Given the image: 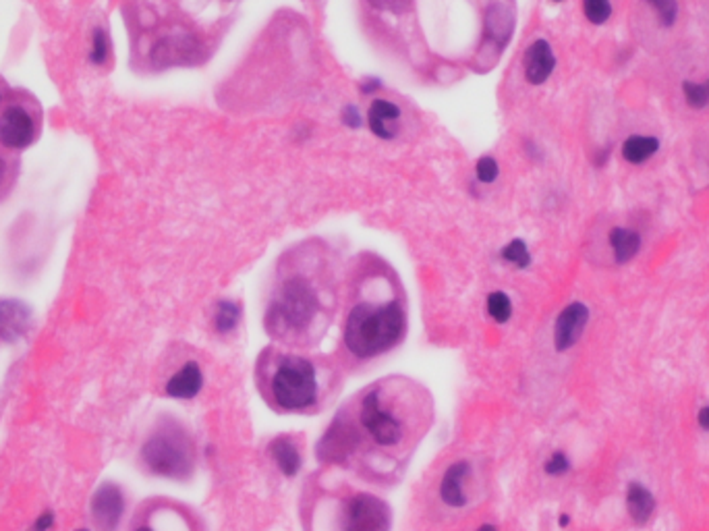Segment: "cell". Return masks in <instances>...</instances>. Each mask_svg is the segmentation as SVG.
<instances>
[{"mask_svg": "<svg viewBox=\"0 0 709 531\" xmlns=\"http://www.w3.org/2000/svg\"><path fill=\"white\" fill-rule=\"evenodd\" d=\"M29 328H32V310L19 299H0V341H21Z\"/></svg>", "mask_w": 709, "mask_h": 531, "instance_id": "cell-12", "label": "cell"}, {"mask_svg": "<svg viewBox=\"0 0 709 531\" xmlns=\"http://www.w3.org/2000/svg\"><path fill=\"white\" fill-rule=\"evenodd\" d=\"M554 3H562V0H554Z\"/></svg>", "mask_w": 709, "mask_h": 531, "instance_id": "cell-40", "label": "cell"}, {"mask_svg": "<svg viewBox=\"0 0 709 531\" xmlns=\"http://www.w3.org/2000/svg\"><path fill=\"white\" fill-rule=\"evenodd\" d=\"M125 512V496L117 484H102L92 498V515L100 529L114 531Z\"/></svg>", "mask_w": 709, "mask_h": 531, "instance_id": "cell-9", "label": "cell"}, {"mask_svg": "<svg viewBox=\"0 0 709 531\" xmlns=\"http://www.w3.org/2000/svg\"><path fill=\"white\" fill-rule=\"evenodd\" d=\"M407 332V312L398 299L359 301L344 322V349L357 361L375 359L401 345Z\"/></svg>", "mask_w": 709, "mask_h": 531, "instance_id": "cell-3", "label": "cell"}, {"mask_svg": "<svg viewBox=\"0 0 709 531\" xmlns=\"http://www.w3.org/2000/svg\"><path fill=\"white\" fill-rule=\"evenodd\" d=\"M322 316V297L305 276L295 274L284 279L272 295L266 310V330L278 341H301L313 330Z\"/></svg>", "mask_w": 709, "mask_h": 531, "instance_id": "cell-4", "label": "cell"}, {"mask_svg": "<svg viewBox=\"0 0 709 531\" xmlns=\"http://www.w3.org/2000/svg\"><path fill=\"white\" fill-rule=\"evenodd\" d=\"M258 380L266 401L281 413L312 412L322 395L318 366L295 353L262 355Z\"/></svg>", "mask_w": 709, "mask_h": 531, "instance_id": "cell-2", "label": "cell"}, {"mask_svg": "<svg viewBox=\"0 0 709 531\" xmlns=\"http://www.w3.org/2000/svg\"><path fill=\"white\" fill-rule=\"evenodd\" d=\"M374 7H378L381 11H392V13H401V11L407 7L409 0H369Z\"/></svg>", "mask_w": 709, "mask_h": 531, "instance_id": "cell-32", "label": "cell"}, {"mask_svg": "<svg viewBox=\"0 0 709 531\" xmlns=\"http://www.w3.org/2000/svg\"><path fill=\"white\" fill-rule=\"evenodd\" d=\"M341 120L349 127V129H359V127L363 125V117L359 112V108H357L355 104H347L343 108Z\"/></svg>", "mask_w": 709, "mask_h": 531, "instance_id": "cell-31", "label": "cell"}, {"mask_svg": "<svg viewBox=\"0 0 709 531\" xmlns=\"http://www.w3.org/2000/svg\"><path fill=\"white\" fill-rule=\"evenodd\" d=\"M4 174H7V165H4V160L0 158V183H3Z\"/></svg>", "mask_w": 709, "mask_h": 531, "instance_id": "cell-36", "label": "cell"}, {"mask_svg": "<svg viewBox=\"0 0 709 531\" xmlns=\"http://www.w3.org/2000/svg\"><path fill=\"white\" fill-rule=\"evenodd\" d=\"M315 455H318L320 463L328 465H344L353 461L357 455V440L347 412L338 413L332 424L326 427L322 438L318 440V446H315Z\"/></svg>", "mask_w": 709, "mask_h": 531, "instance_id": "cell-7", "label": "cell"}, {"mask_svg": "<svg viewBox=\"0 0 709 531\" xmlns=\"http://www.w3.org/2000/svg\"><path fill=\"white\" fill-rule=\"evenodd\" d=\"M684 98H687L690 108H705L709 106V80L703 83L684 81L682 83Z\"/></svg>", "mask_w": 709, "mask_h": 531, "instance_id": "cell-25", "label": "cell"}, {"mask_svg": "<svg viewBox=\"0 0 709 531\" xmlns=\"http://www.w3.org/2000/svg\"><path fill=\"white\" fill-rule=\"evenodd\" d=\"M34 119L23 106H9L0 114V143L9 150H23L34 142Z\"/></svg>", "mask_w": 709, "mask_h": 531, "instance_id": "cell-8", "label": "cell"}, {"mask_svg": "<svg viewBox=\"0 0 709 531\" xmlns=\"http://www.w3.org/2000/svg\"><path fill=\"white\" fill-rule=\"evenodd\" d=\"M398 120H401V108L394 102L378 98L372 102L367 111V125L375 137L380 140H394L398 133Z\"/></svg>", "mask_w": 709, "mask_h": 531, "instance_id": "cell-15", "label": "cell"}, {"mask_svg": "<svg viewBox=\"0 0 709 531\" xmlns=\"http://www.w3.org/2000/svg\"><path fill=\"white\" fill-rule=\"evenodd\" d=\"M54 525V512H50V511H46V512H42V515L35 519V523H34V527L29 529V531H48Z\"/></svg>", "mask_w": 709, "mask_h": 531, "instance_id": "cell-33", "label": "cell"}, {"mask_svg": "<svg viewBox=\"0 0 709 531\" xmlns=\"http://www.w3.org/2000/svg\"><path fill=\"white\" fill-rule=\"evenodd\" d=\"M486 310L496 324H506L512 316V301L505 291H494L488 295Z\"/></svg>", "mask_w": 709, "mask_h": 531, "instance_id": "cell-24", "label": "cell"}, {"mask_svg": "<svg viewBox=\"0 0 709 531\" xmlns=\"http://www.w3.org/2000/svg\"><path fill=\"white\" fill-rule=\"evenodd\" d=\"M347 415L353 424L357 450L397 452L420 430L421 409L420 401H405L397 389L381 382L363 392L353 413L347 412Z\"/></svg>", "mask_w": 709, "mask_h": 531, "instance_id": "cell-1", "label": "cell"}, {"mask_svg": "<svg viewBox=\"0 0 709 531\" xmlns=\"http://www.w3.org/2000/svg\"><path fill=\"white\" fill-rule=\"evenodd\" d=\"M199 44L197 40L193 38L191 34L181 32L173 34L162 38L151 50V60L160 66H171V65H185L193 63V58L197 57Z\"/></svg>", "mask_w": 709, "mask_h": 531, "instance_id": "cell-10", "label": "cell"}, {"mask_svg": "<svg viewBox=\"0 0 709 531\" xmlns=\"http://www.w3.org/2000/svg\"><path fill=\"white\" fill-rule=\"evenodd\" d=\"M471 475V465L466 461H457L448 465V469L442 475L440 481V498L442 503L451 509H463L469 504L465 492V481Z\"/></svg>", "mask_w": 709, "mask_h": 531, "instance_id": "cell-14", "label": "cell"}, {"mask_svg": "<svg viewBox=\"0 0 709 531\" xmlns=\"http://www.w3.org/2000/svg\"><path fill=\"white\" fill-rule=\"evenodd\" d=\"M241 318H243V307L233 299H220L214 310V330L220 336H228L239 328Z\"/></svg>", "mask_w": 709, "mask_h": 531, "instance_id": "cell-20", "label": "cell"}, {"mask_svg": "<svg viewBox=\"0 0 709 531\" xmlns=\"http://www.w3.org/2000/svg\"><path fill=\"white\" fill-rule=\"evenodd\" d=\"M477 531H498V527H496V525H489V523H486V525H482L480 529Z\"/></svg>", "mask_w": 709, "mask_h": 531, "instance_id": "cell-37", "label": "cell"}, {"mask_svg": "<svg viewBox=\"0 0 709 531\" xmlns=\"http://www.w3.org/2000/svg\"><path fill=\"white\" fill-rule=\"evenodd\" d=\"M543 469L548 475H554V478H559V475H565L568 473V469H571V461H568V457L565 452H554L548 461L543 463Z\"/></svg>", "mask_w": 709, "mask_h": 531, "instance_id": "cell-30", "label": "cell"}, {"mask_svg": "<svg viewBox=\"0 0 709 531\" xmlns=\"http://www.w3.org/2000/svg\"><path fill=\"white\" fill-rule=\"evenodd\" d=\"M108 57H111V40L104 29H94L92 35V48H89V60L94 65H104Z\"/></svg>", "mask_w": 709, "mask_h": 531, "instance_id": "cell-27", "label": "cell"}, {"mask_svg": "<svg viewBox=\"0 0 709 531\" xmlns=\"http://www.w3.org/2000/svg\"><path fill=\"white\" fill-rule=\"evenodd\" d=\"M77 531H88V529H77Z\"/></svg>", "mask_w": 709, "mask_h": 531, "instance_id": "cell-41", "label": "cell"}, {"mask_svg": "<svg viewBox=\"0 0 709 531\" xmlns=\"http://www.w3.org/2000/svg\"><path fill=\"white\" fill-rule=\"evenodd\" d=\"M483 29H486L488 40L492 42L496 48H505L508 42H511L514 32L512 11L498 3L489 4L486 9V17H483Z\"/></svg>", "mask_w": 709, "mask_h": 531, "instance_id": "cell-17", "label": "cell"}, {"mask_svg": "<svg viewBox=\"0 0 709 531\" xmlns=\"http://www.w3.org/2000/svg\"><path fill=\"white\" fill-rule=\"evenodd\" d=\"M270 455H272V458H274L276 467L281 469V473L284 475V478H295V475L301 472V465H303L301 450L290 436H278L272 440Z\"/></svg>", "mask_w": 709, "mask_h": 531, "instance_id": "cell-18", "label": "cell"}, {"mask_svg": "<svg viewBox=\"0 0 709 531\" xmlns=\"http://www.w3.org/2000/svg\"><path fill=\"white\" fill-rule=\"evenodd\" d=\"M587 322H590V310H587L585 304L574 301V304L566 305L565 310L560 312V316L556 318L554 324L556 349H559V351H568V349L581 339Z\"/></svg>", "mask_w": 709, "mask_h": 531, "instance_id": "cell-11", "label": "cell"}, {"mask_svg": "<svg viewBox=\"0 0 709 531\" xmlns=\"http://www.w3.org/2000/svg\"><path fill=\"white\" fill-rule=\"evenodd\" d=\"M610 245L612 251H614L616 262L624 264L639 253L641 237L639 233L628 231V228H614V231L610 233Z\"/></svg>", "mask_w": 709, "mask_h": 531, "instance_id": "cell-22", "label": "cell"}, {"mask_svg": "<svg viewBox=\"0 0 709 531\" xmlns=\"http://www.w3.org/2000/svg\"><path fill=\"white\" fill-rule=\"evenodd\" d=\"M699 424H701V427H705V430H709V407L701 409V412H699Z\"/></svg>", "mask_w": 709, "mask_h": 531, "instance_id": "cell-35", "label": "cell"}, {"mask_svg": "<svg viewBox=\"0 0 709 531\" xmlns=\"http://www.w3.org/2000/svg\"><path fill=\"white\" fill-rule=\"evenodd\" d=\"M135 531H154V529H150V527H139V529H135Z\"/></svg>", "mask_w": 709, "mask_h": 531, "instance_id": "cell-39", "label": "cell"}, {"mask_svg": "<svg viewBox=\"0 0 709 531\" xmlns=\"http://www.w3.org/2000/svg\"><path fill=\"white\" fill-rule=\"evenodd\" d=\"M204 389V372L197 361H187L181 370L166 382V395L179 401L196 398Z\"/></svg>", "mask_w": 709, "mask_h": 531, "instance_id": "cell-16", "label": "cell"}, {"mask_svg": "<svg viewBox=\"0 0 709 531\" xmlns=\"http://www.w3.org/2000/svg\"><path fill=\"white\" fill-rule=\"evenodd\" d=\"M627 506L628 515L637 525H643L650 521L653 509H656V500H653L651 492L641 484H630L627 490Z\"/></svg>", "mask_w": 709, "mask_h": 531, "instance_id": "cell-19", "label": "cell"}, {"mask_svg": "<svg viewBox=\"0 0 709 531\" xmlns=\"http://www.w3.org/2000/svg\"><path fill=\"white\" fill-rule=\"evenodd\" d=\"M392 511L386 500L359 492L347 500L343 511V531H390Z\"/></svg>", "mask_w": 709, "mask_h": 531, "instance_id": "cell-6", "label": "cell"}, {"mask_svg": "<svg viewBox=\"0 0 709 531\" xmlns=\"http://www.w3.org/2000/svg\"><path fill=\"white\" fill-rule=\"evenodd\" d=\"M568 521H571V519H568V515H560V519H559V525H560V527H566Z\"/></svg>", "mask_w": 709, "mask_h": 531, "instance_id": "cell-38", "label": "cell"}, {"mask_svg": "<svg viewBox=\"0 0 709 531\" xmlns=\"http://www.w3.org/2000/svg\"><path fill=\"white\" fill-rule=\"evenodd\" d=\"M380 88H381V81L375 80V77H367V80H363L359 83V89H361L363 96H372V94L378 92Z\"/></svg>", "mask_w": 709, "mask_h": 531, "instance_id": "cell-34", "label": "cell"}, {"mask_svg": "<svg viewBox=\"0 0 709 531\" xmlns=\"http://www.w3.org/2000/svg\"><path fill=\"white\" fill-rule=\"evenodd\" d=\"M500 177V165L492 156H482L475 165V179L482 185H492Z\"/></svg>", "mask_w": 709, "mask_h": 531, "instance_id": "cell-28", "label": "cell"}, {"mask_svg": "<svg viewBox=\"0 0 709 531\" xmlns=\"http://www.w3.org/2000/svg\"><path fill=\"white\" fill-rule=\"evenodd\" d=\"M659 150V142L650 135H633L622 143V158L630 165H643Z\"/></svg>", "mask_w": 709, "mask_h": 531, "instance_id": "cell-21", "label": "cell"}, {"mask_svg": "<svg viewBox=\"0 0 709 531\" xmlns=\"http://www.w3.org/2000/svg\"><path fill=\"white\" fill-rule=\"evenodd\" d=\"M142 458L154 475L177 481L191 478L196 467L191 438L177 426H166L151 434L142 449Z\"/></svg>", "mask_w": 709, "mask_h": 531, "instance_id": "cell-5", "label": "cell"}, {"mask_svg": "<svg viewBox=\"0 0 709 531\" xmlns=\"http://www.w3.org/2000/svg\"><path fill=\"white\" fill-rule=\"evenodd\" d=\"M583 13L593 26H602L612 17L610 0H583Z\"/></svg>", "mask_w": 709, "mask_h": 531, "instance_id": "cell-26", "label": "cell"}, {"mask_svg": "<svg viewBox=\"0 0 709 531\" xmlns=\"http://www.w3.org/2000/svg\"><path fill=\"white\" fill-rule=\"evenodd\" d=\"M650 7L656 11L658 15V21L662 23L664 27H672L676 21V15H678V4L676 0H645Z\"/></svg>", "mask_w": 709, "mask_h": 531, "instance_id": "cell-29", "label": "cell"}, {"mask_svg": "<svg viewBox=\"0 0 709 531\" xmlns=\"http://www.w3.org/2000/svg\"><path fill=\"white\" fill-rule=\"evenodd\" d=\"M523 69L525 80L531 86H542V83L550 80L556 69V57L548 42L536 40L533 44H529L523 57Z\"/></svg>", "mask_w": 709, "mask_h": 531, "instance_id": "cell-13", "label": "cell"}, {"mask_svg": "<svg viewBox=\"0 0 709 531\" xmlns=\"http://www.w3.org/2000/svg\"><path fill=\"white\" fill-rule=\"evenodd\" d=\"M500 258L505 259L506 264H511V266H514V268H519V270L529 268L531 262H533L529 247H527V243L523 239L508 241V243L500 250Z\"/></svg>", "mask_w": 709, "mask_h": 531, "instance_id": "cell-23", "label": "cell"}]
</instances>
